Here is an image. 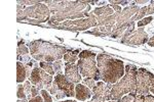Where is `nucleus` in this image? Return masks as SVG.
Here are the masks:
<instances>
[{"mask_svg": "<svg viewBox=\"0 0 154 102\" xmlns=\"http://www.w3.org/2000/svg\"><path fill=\"white\" fill-rule=\"evenodd\" d=\"M51 12L49 24L84 19L89 16V3L97 1H44Z\"/></svg>", "mask_w": 154, "mask_h": 102, "instance_id": "f257e3e1", "label": "nucleus"}, {"mask_svg": "<svg viewBox=\"0 0 154 102\" xmlns=\"http://www.w3.org/2000/svg\"><path fill=\"white\" fill-rule=\"evenodd\" d=\"M97 66L100 79L107 84L114 85L125 74V66L123 61L105 53H99L97 55Z\"/></svg>", "mask_w": 154, "mask_h": 102, "instance_id": "f03ea898", "label": "nucleus"}, {"mask_svg": "<svg viewBox=\"0 0 154 102\" xmlns=\"http://www.w3.org/2000/svg\"><path fill=\"white\" fill-rule=\"evenodd\" d=\"M29 49L31 56L39 63H54L57 60H61L68 51L66 47L43 40L32 41L31 43H29Z\"/></svg>", "mask_w": 154, "mask_h": 102, "instance_id": "7ed1b4c3", "label": "nucleus"}, {"mask_svg": "<svg viewBox=\"0 0 154 102\" xmlns=\"http://www.w3.org/2000/svg\"><path fill=\"white\" fill-rule=\"evenodd\" d=\"M137 66L126 64L125 74L116 84H114L110 91V100L118 101L128 93H135L137 86Z\"/></svg>", "mask_w": 154, "mask_h": 102, "instance_id": "20e7f679", "label": "nucleus"}, {"mask_svg": "<svg viewBox=\"0 0 154 102\" xmlns=\"http://www.w3.org/2000/svg\"><path fill=\"white\" fill-rule=\"evenodd\" d=\"M51 12L49 10L45 3H40L35 4L33 6L26 7L22 12L18 13V19L19 22H28V23L32 24H41V23H46V22L51 21Z\"/></svg>", "mask_w": 154, "mask_h": 102, "instance_id": "39448f33", "label": "nucleus"}, {"mask_svg": "<svg viewBox=\"0 0 154 102\" xmlns=\"http://www.w3.org/2000/svg\"><path fill=\"white\" fill-rule=\"evenodd\" d=\"M77 66L83 79L91 78L95 81L100 80V74L97 66V54L95 52L89 50L80 51Z\"/></svg>", "mask_w": 154, "mask_h": 102, "instance_id": "423d86ee", "label": "nucleus"}, {"mask_svg": "<svg viewBox=\"0 0 154 102\" xmlns=\"http://www.w3.org/2000/svg\"><path fill=\"white\" fill-rule=\"evenodd\" d=\"M107 16H95L89 12V16L84 19H74V21H66L63 23H54L49 24L54 26L57 29L62 30H69V31H85L86 29L94 28V27H98L99 24L101 23L103 19H105Z\"/></svg>", "mask_w": 154, "mask_h": 102, "instance_id": "0eeeda50", "label": "nucleus"}, {"mask_svg": "<svg viewBox=\"0 0 154 102\" xmlns=\"http://www.w3.org/2000/svg\"><path fill=\"white\" fill-rule=\"evenodd\" d=\"M154 79V74L148 71L145 68L137 69V86H136V94L139 95H146L150 92V86Z\"/></svg>", "mask_w": 154, "mask_h": 102, "instance_id": "6e6552de", "label": "nucleus"}, {"mask_svg": "<svg viewBox=\"0 0 154 102\" xmlns=\"http://www.w3.org/2000/svg\"><path fill=\"white\" fill-rule=\"evenodd\" d=\"M112 84H107L105 82H98L94 87L93 98L88 102H107L110 101V91L112 89Z\"/></svg>", "mask_w": 154, "mask_h": 102, "instance_id": "1a4fd4ad", "label": "nucleus"}, {"mask_svg": "<svg viewBox=\"0 0 154 102\" xmlns=\"http://www.w3.org/2000/svg\"><path fill=\"white\" fill-rule=\"evenodd\" d=\"M148 34L143 29L135 30L125 38L120 39L121 43L126 44V45H143L145 43H148Z\"/></svg>", "mask_w": 154, "mask_h": 102, "instance_id": "9d476101", "label": "nucleus"}, {"mask_svg": "<svg viewBox=\"0 0 154 102\" xmlns=\"http://www.w3.org/2000/svg\"><path fill=\"white\" fill-rule=\"evenodd\" d=\"M54 81L57 83L59 88L66 94L67 97H75V84L69 82L66 79L65 74H56V78Z\"/></svg>", "mask_w": 154, "mask_h": 102, "instance_id": "9b49d317", "label": "nucleus"}, {"mask_svg": "<svg viewBox=\"0 0 154 102\" xmlns=\"http://www.w3.org/2000/svg\"><path fill=\"white\" fill-rule=\"evenodd\" d=\"M65 77L69 82L75 85L80 84V82L83 80L79 73L78 66L75 63H65Z\"/></svg>", "mask_w": 154, "mask_h": 102, "instance_id": "f8f14e48", "label": "nucleus"}, {"mask_svg": "<svg viewBox=\"0 0 154 102\" xmlns=\"http://www.w3.org/2000/svg\"><path fill=\"white\" fill-rule=\"evenodd\" d=\"M29 81L31 82L32 85L36 86L40 91L43 90V69L38 64L34 66Z\"/></svg>", "mask_w": 154, "mask_h": 102, "instance_id": "ddd939ff", "label": "nucleus"}, {"mask_svg": "<svg viewBox=\"0 0 154 102\" xmlns=\"http://www.w3.org/2000/svg\"><path fill=\"white\" fill-rule=\"evenodd\" d=\"M93 97V91L83 84L75 85V98L79 101H88Z\"/></svg>", "mask_w": 154, "mask_h": 102, "instance_id": "4468645a", "label": "nucleus"}, {"mask_svg": "<svg viewBox=\"0 0 154 102\" xmlns=\"http://www.w3.org/2000/svg\"><path fill=\"white\" fill-rule=\"evenodd\" d=\"M17 53H18V59L20 61H23V63H30L31 58H30V49L25 45L24 41L20 42L18 45V50H17Z\"/></svg>", "mask_w": 154, "mask_h": 102, "instance_id": "2eb2a0df", "label": "nucleus"}, {"mask_svg": "<svg viewBox=\"0 0 154 102\" xmlns=\"http://www.w3.org/2000/svg\"><path fill=\"white\" fill-rule=\"evenodd\" d=\"M91 13L98 17L99 16H113V14L115 13V11H114L111 4H107V5H104V6H101V7H98V8L94 9Z\"/></svg>", "mask_w": 154, "mask_h": 102, "instance_id": "dca6fc26", "label": "nucleus"}, {"mask_svg": "<svg viewBox=\"0 0 154 102\" xmlns=\"http://www.w3.org/2000/svg\"><path fill=\"white\" fill-rule=\"evenodd\" d=\"M28 78L27 77V69L26 66L21 61H18L17 63V82L19 84L23 83V82H26V79Z\"/></svg>", "mask_w": 154, "mask_h": 102, "instance_id": "f3484780", "label": "nucleus"}, {"mask_svg": "<svg viewBox=\"0 0 154 102\" xmlns=\"http://www.w3.org/2000/svg\"><path fill=\"white\" fill-rule=\"evenodd\" d=\"M49 93H51V95L54 97V99H57V100H61V99L67 97L66 94L59 88L58 85H57V83L54 81L53 82V86H51V90H49Z\"/></svg>", "mask_w": 154, "mask_h": 102, "instance_id": "a211bd4d", "label": "nucleus"}, {"mask_svg": "<svg viewBox=\"0 0 154 102\" xmlns=\"http://www.w3.org/2000/svg\"><path fill=\"white\" fill-rule=\"evenodd\" d=\"M79 53H80L79 50H68L64 55V60L67 63H75V61L79 58Z\"/></svg>", "mask_w": 154, "mask_h": 102, "instance_id": "6ab92c4d", "label": "nucleus"}, {"mask_svg": "<svg viewBox=\"0 0 154 102\" xmlns=\"http://www.w3.org/2000/svg\"><path fill=\"white\" fill-rule=\"evenodd\" d=\"M39 66L43 69L44 71H46L48 74H51V76H54V74H56L54 71V66H53V63H46V61H41V63H39Z\"/></svg>", "mask_w": 154, "mask_h": 102, "instance_id": "aec40b11", "label": "nucleus"}, {"mask_svg": "<svg viewBox=\"0 0 154 102\" xmlns=\"http://www.w3.org/2000/svg\"><path fill=\"white\" fill-rule=\"evenodd\" d=\"M146 16H147V6H144L142 8H140V10L137 12V14L133 19V22L141 21L142 19H144V17H146Z\"/></svg>", "mask_w": 154, "mask_h": 102, "instance_id": "412c9836", "label": "nucleus"}, {"mask_svg": "<svg viewBox=\"0 0 154 102\" xmlns=\"http://www.w3.org/2000/svg\"><path fill=\"white\" fill-rule=\"evenodd\" d=\"M137 94L136 93H128L122 97L121 99H119L118 102H135Z\"/></svg>", "mask_w": 154, "mask_h": 102, "instance_id": "4be33fe9", "label": "nucleus"}, {"mask_svg": "<svg viewBox=\"0 0 154 102\" xmlns=\"http://www.w3.org/2000/svg\"><path fill=\"white\" fill-rule=\"evenodd\" d=\"M53 66H54V71L56 74H62V69H63V61L62 60H57L53 63Z\"/></svg>", "mask_w": 154, "mask_h": 102, "instance_id": "5701e85b", "label": "nucleus"}, {"mask_svg": "<svg viewBox=\"0 0 154 102\" xmlns=\"http://www.w3.org/2000/svg\"><path fill=\"white\" fill-rule=\"evenodd\" d=\"M17 96H18L19 99H27V95H26V92H25L24 85H22V84H19V85H18V92H17Z\"/></svg>", "mask_w": 154, "mask_h": 102, "instance_id": "b1692460", "label": "nucleus"}, {"mask_svg": "<svg viewBox=\"0 0 154 102\" xmlns=\"http://www.w3.org/2000/svg\"><path fill=\"white\" fill-rule=\"evenodd\" d=\"M82 84L84 86L88 87L91 90H93L94 87L96 86V81L94 79H91V78H85V79L82 80Z\"/></svg>", "mask_w": 154, "mask_h": 102, "instance_id": "393cba45", "label": "nucleus"}, {"mask_svg": "<svg viewBox=\"0 0 154 102\" xmlns=\"http://www.w3.org/2000/svg\"><path fill=\"white\" fill-rule=\"evenodd\" d=\"M24 88H25V92H26L27 98H28V100H30V99H31V88H32V84H31V82H30L29 80L24 83Z\"/></svg>", "mask_w": 154, "mask_h": 102, "instance_id": "a878e982", "label": "nucleus"}, {"mask_svg": "<svg viewBox=\"0 0 154 102\" xmlns=\"http://www.w3.org/2000/svg\"><path fill=\"white\" fill-rule=\"evenodd\" d=\"M40 95L42 96L43 98V101L44 102H53V97L51 96V94L48 93V90H41L40 91Z\"/></svg>", "mask_w": 154, "mask_h": 102, "instance_id": "bb28decb", "label": "nucleus"}, {"mask_svg": "<svg viewBox=\"0 0 154 102\" xmlns=\"http://www.w3.org/2000/svg\"><path fill=\"white\" fill-rule=\"evenodd\" d=\"M152 21H153L152 16H146V17H144V19H141V21L138 22V27H144V26H146V25L150 24Z\"/></svg>", "mask_w": 154, "mask_h": 102, "instance_id": "cd10ccee", "label": "nucleus"}, {"mask_svg": "<svg viewBox=\"0 0 154 102\" xmlns=\"http://www.w3.org/2000/svg\"><path fill=\"white\" fill-rule=\"evenodd\" d=\"M18 4H21V5H28L29 6H33L35 5V4H38L40 3V1H30V0H24V1H21V0H19L18 2H17Z\"/></svg>", "mask_w": 154, "mask_h": 102, "instance_id": "c85d7f7f", "label": "nucleus"}, {"mask_svg": "<svg viewBox=\"0 0 154 102\" xmlns=\"http://www.w3.org/2000/svg\"><path fill=\"white\" fill-rule=\"evenodd\" d=\"M39 92H40V90H39L38 88H37L36 86L32 85V88H31V99L34 98V97L38 96L39 95Z\"/></svg>", "mask_w": 154, "mask_h": 102, "instance_id": "c756f323", "label": "nucleus"}, {"mask_svg": "<svg viewBox=\"0 0 154 102\" xmlns=\"http://www.w3.org/2000/svg\"><path fill=\"white\" fill-rule=\"evenodd\" d=\"M154 13V1H150V4L147 6V16Z\"/></svg>", "mask_w": 154, "mask_h": 102, "instance_id": "7c9ffc66", "label": "nucleus"}, {"mask_svg": "<svg viewBox=\"0 0 154 102\" xmlns=\"http://www.w3.org/2000/svg\"><path fill=\"white\" fill-rule=\"evenodd\" d=\"M29 102H44V101H43V98H42V96L38 95V96L34 97V98L30 99Z\"/></svg>", "mask_w": 154, "mask_h": 102, "instance_id": "2f4dec72", "label": "nucleus"}, {"mask_svg": "<svg viewBox=\"0 0 154 102\" xmlns=\"http://www.w3.org/2000/svg\"><path fill=\"white\" fill-rule=\"evenodd\" d=\"M111 4H121V5H125V4L130 3V1H120V0H118V1H113V0H111V1H109Z\"/></svg>", "mask_w": 154, "mask_h": 102, "instance_id": "473e14b6", "label": "nucleus"}, {"mask_svg": "<svg viewBox=\"0 0 154 102\" xmlns=\"http://www.w3.org/2000/svg\"><path fill=\"white\" fill-rule=\"evenodd\" d=\"M145 96L146 95H139V94H137L135 102H144L145 101Z\"/></svg>", "mask_w": 154, "mask_h": 102, "instance_id": "72a5a7b5", "label": "nucleus"}, {"mask_svg": "<svg viewBox=\"0 0 154 102\" xmlns=\"http://www.w3.org/2000/svg\"><path fill=\"white\" fill-rule=\"evenodd\" d=\"M144 102H154V96L153 95H146L145 101Z\"/></svg>", "mask_w": 154, "mask_h": 102, "instance_id": "f704fd0d", "label": "nucleus"}, {"mask_svg": "<svg viewBox=\"0 0 154 102\" xmlns=\"http://www.w3.org/2000/svg\"><path fill=\"white\" fill-rule=\"evenodd\" d=\"M148 45H149V46H151V47H154V36L152 37V38L149 39V41H148Z\"/></svg>", "mask_w": 154, "mask_h": 102, "instance_id": "c9c22d12", "label": "nucleus"}, {"mask_svg": "<svg viewBox=\"0 0 154 102\" xmlns=\"http://www.w3.org/2000/svg\"><path fill=\"white\" fill-rule=\"evenodd\" d=\"M150 92L152 94H154V79L152 81V84H151V86H150Z\"/></svg>", "mask_w": 154, "mask_h": 102, "instance_id": "e433bc0d", "label": "nucleus"}, {"mask_svg": "<svg viewBox=\"0 0 154 102\" xmlns=\"http://www.w3.org/2000/svg\"><path fill=\"white\" fill-rule=\"evenodd\" d=\"M147 0H143V1H135V3L137 4H145V3H147Z\"/></svg>", "mask_w": 154, "mask_h": 102, "instance_id": "4c0bfd02", "label": "nucleus"}, {"mask_svg": "<svg viewBox=\"0 0 154 102\" xmlns=\"http://www.w3.org/2000/svg\"><path fill=\"white\" fill-rule=\"evenodd\" d=\"M17 102H29L28 99H18Z\"/></svg>", "mask_w": 154, "mask_h": 102, "instance_id": "58836bf2", "label": "nucleus"}, {"mask_svg": "<svg viewBox=\"0 0 154 102\" xmlns=\"http://www.w3.org/2000/svg\"><path fill=\"white\" fill-rule=\"evenodd\" d=\"M60 102H76L75 100H64V101H60Z\"/></svg>", "mask_w": 154, "mask_h": 102, "instance_id": "ea45409f", "label": "nucleus"}, {"mask_svg": "<svg viewBox=\"0 0 154 102\" xmlns=\"http://www.w3.org/2000/svg\"><path fill=\"white\" fill-rule=\"evenodd\" d=\"M107 102H116V101H112V100H110V101H107Z\"/></svg>", "mask_w": 154, "mask_h": 102, "instance_id": "a19ab883", "label": "nucleus"}]
</instances>
